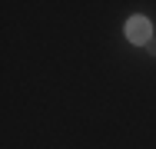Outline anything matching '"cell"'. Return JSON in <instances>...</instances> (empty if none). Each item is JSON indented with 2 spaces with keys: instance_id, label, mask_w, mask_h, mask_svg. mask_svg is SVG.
Instances as JSON below:
<instances>
[{
  "instance_id": "cell-1",
  "label": "cell",
  "mask_w": 156,
  "mask_h": 149,
  "mask_svg": "<svg viewBox=\"0 0 156 149\" xmlns=\"http://www.w3.org/2000/svg\"><path fill=\"white\" fill-rule=\"evenodd\" d=\"M126 40L146 47V43L153 40V23H150L146 17H129V20H126Z\"/></svg>"
},
{
  "instance_id": "cell-2",
  "label": "cell",
  "mask_w": 156,
  "mask_h": 149,
  "mask_svg": "<svg viewBox=\"0 0 156 149\" xmlns=\"http://www.w3.org/2000/svg\"><path fill=\"white\" fill-rule=\"evenodd\" d=\"M146 50H150V53L156 57V40H150V43H146Z\"/></svg>"
}]
</instances>
